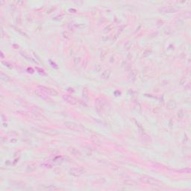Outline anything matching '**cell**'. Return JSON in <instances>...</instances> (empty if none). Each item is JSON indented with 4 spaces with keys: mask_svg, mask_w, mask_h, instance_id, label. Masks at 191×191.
Here are the masks:
<instances>
[{
    "mask_svg": "<svg viewBox=\"0 0 191 191\" xmlns=\"http://www.w3.org/2000/svg\"><path fill=\"white\" fill-rule=\"evenodd\" d=\"M140 181L143 184H146L151 186H158L160 184V181L157 180L156 178H152L149 176H143L140 178Z\"/></svg>",
    "mask_w": 191,
    "mask_h": 191,
    "instance_id": "cell-1",
    "label": "cell"
},
{
    "mask_svg": "<svg viewBox=\"0 0 191 191\" xmlns=\"http://www.w3.org/2000/svg\"><path fill=\"white\" fill-rule=\"evenodd\" d=\"M64 126L67 128L70 129L72 131H76V132H82L84 131V128L81 126L77 124V123L72 122H64Z\"/></svg>",
    "mask_w": 191,
    "mask_h": 191,
    "instance_id": "cell-2",
    "label": "cell"
},
{
    "mask_svg": "<svg viewBox=\"0 0 191 191\" xmlns=\"http://www.w3.org/2000/svg\"><path fill=\"white\" fill-rule=\"evenodd\" d=\"M37 88L39 90H40L43 93H46L50 96H58V93L54 89H52V88H49V87H45V86H42V85H39L37 86Z\"/></svg>",
    "mask_w": 191,
    "mask_h": 191,
    "instance_id": "cell-3",
    "label": "cell"
},
{
    "mask_svg": "<svg viewBox=\"0 0 191 191\" xmlns=\"http://www.w3.org/2000/svg\"><path fill=\"white\" fill-rule=\"evenodd\" d=\"M105 106V100L102 98H97L96 99L95 107L98 113H101Z\"/></svg>",
    "mask_w": 191,
    "mask_h": 191,
    "instance_id": "cell-4",
    "label": "cell"
},
{
    "mask_svg": "<svg viewBox=\"0 0 191 191\" xmlns=\"http://www.w3.org/2000/svg\"><path fill=\"white\" fill-rule=\"evenodd\" d=\"M85 172V170L82 167L72 168V169L70 170V174L71 176H75V177H79L82 176Z\"/></svg>",
    "mask_w": 191,
    "mask_h": 191,
    "instance_id": "cell-5",
    "label": "cell"
},
{
    "mask_svg": "<svg viewBox=\"0 0 191 191\" xmlns=\"http://www.w3.org/2000/svg\"><path fill=\"white\" fill-rule=\"evenodd\" d=\"M159 11L161 13H164V14H171V13H176L177 12V9L174 7L172 6H164L159 8Z\"/></svg>",
    "mask_w": 191,
    "mask_h": 191,
    "instance_id": "cell-6",
    "label": "cell"
},
{
    "mask_svg": "<svg viewBox=\"0 0 191 191\" xmlns=\"http://www.w3.org/2000/svg\"><path fill=\"white\" fill-rule=\"evenodd\" d=\"M62 98H63V99L66 102L69 103L71 105H75L78 102L77 99L75 97L72 96H71V95H64L62 96Z\"/></svg>",
    "mask_w": 191,
    "mask_h": 191,
    "instance_id": "cell-7",
    "label": "cell"
},
{
    "mask_svg": "<svg viewBox=\"0 0 191 191\" xmlns=\"http://www.w3.org/2000/svg\"><path fill=\"white\" fill-rule=\"evenodd\" d=\"M10 184H11V186L13 187H15L16 188H19V189H23L25 188V183L22 181L20 180H14V181H10Z\"/></svg>",
    "mask_w": 191,
    "mask_h": 191,
    "instance_id": "cell-8",
    "label": "cell"
},
{
    "mask_svg": "<svg viewBox=\"0 0 191 191\" xmlns=\"http://www.w3.org/2000/svg\"><path fill=\"white\" fill-rule=\"evenodd\" d=\"M35 93L37 95V96L38 97H40V98H41L42 99H43L44 101H46V102H52V100L50 99L48 96H46V94H44L43 93V92H42V91H39V90H37V91H35Z\"/></svg>",
    "mask_w": 191,
    "mask_h": 191,
    "instance_id": "cell-9",
    "label": "cell"
},
{
    "mask_svg": "<svg viewBox=\"0 0 191 191\" xmlns=\"http://www.w3.org/2000/svg\"><path fill=\"white\" fill-rule=\"evenodd\" d=\"M111 74V70H105V71L102 72V75H101V78H102V79H105V80H107V79H108V78H110Z\"/></svg>",
    "mask_w": 191,
    "mask_h": 191,
    "instance_id": "cell-10",
    "label": "cell"
},
{
    "mask_svg": "<svg viewBox=\"0 0 191 191\" xmlns=\"http://www.w3.org/2000/svg\"><path fill=\"white\" fill-rule=\"evenodd\" d=\"M136 78H137V75H136V72L131 70L130 71V72L128 73V80L130 81L131 82H134V81L136 80Z\"/></svg>",
    "mask_w": 191,
    "mask_h": 191,
    "instance_id": "cell-11",
    "label": "cell"
},
{
    "mask_svg": "<svg viewBox=\"0 0 191 191\" xmlns=\"http://www.w3.org/2000/svg\"><path fill=\"white\" fill-rule=\"evenodd\" d=\"M69 151H70V153L73 155V156H75V157H76V158H79V157L81 156V153H80V151H78L76 149H75V148H70L69 149Z\"/></svg>",
    "mask_w": 191,
    "mask_h": 191,
    "instance_id": "cell-12",
    "label": "cell"
},
{
    "mask_svg": "<svg viewBox=\"0 0 191 191\" xmlns=\"http://www.w3.org/2000/svg\"><path fill=\"white\" fill-rule=\"evenodd\" d=\"M33 117L35 118V119L37 120H43L45 119V116L42 114L38 113V112H34V113H33Z\"/></svg>",
    "mask_w": 191,
    "mask_h": 191,
    "instance_id": "cell-13",
    "label": "cell"
},
{
    "mask_svg": "<svg viewBox=\"0 0 191 191\" xmlns=\"http://www.w3.org/2000/svg\"><path fill=\"white\" fill-rule=\"evenodd\" d=\"M124 184L126 186H128V187H136L137 186V183L134 181H131V180H125L123 181Z\"/></svg>",
    "mask_w": 191,
    "mask_h": 191,
    "instance_id": "cell-14",
    "label": "cell"
},
{
    "mask_svg": "<svg viewBox=\"0 0 191 191\" xmlns=\"http://www.w3.org/2000/svg\"><path fill=\"white\" fill-rule=\"evenodd\" d=\"M37 170V166L35 164H29L26 167V172H35Z\"/></svg>",
    "mask_w": 191,
    "mask_h": 191,
    "instance_id": "cell-15",
    "label": "cell"
},
{
    "mask_svg": "<svg viewBox=\"0 0 191 191\" xmlns=\"http://www.w3.org/2000/svg\"><path fill=\"white\" fill-rule=\"evenodd\" d=\"M0 78H1V79L5 82H8V81H10L9 76L7 75L6 74H5L4 72H1V73H0Z\"/></svg>",
    "mask_w": 191,
    "mask_h": 191,
    "instance_id": "cell-16",
    "label": "cell"
},
{
    "mask_svg": "<svg viewBox=\"0 0 191 191\" xmlns=\"http://www.w3.org/2000/svg\"><path fill=\"white\" fill-rule=\"evenodd\" d=\"M176 106V102L174 100H170L167 103V108L169 109H173L175 108Z\"/></svg>",
    "mask_w": 191,
    "mask_h": 191,
    "instance_id": "cell-17",
    "label": "cell"
},
{
    "mask_svg": "<svg viewBox=\"0 0 191 191\" xmlns=\"http://www.w3.org/2000/svg\"><path fill=\"white\" fill-rule=\"evenodd\" d=\"M82 96H83L84 99H86V100H88V99H89V93H88V90H87V88H84L83 89Z\"/></svg>",
    "mask_w": 191,
    "mask_h": 191,
    "instance_id": "cell-18",
    "label": "cell"
},
{
    "mask_svg": "<svg viewBox=\"0 0 191 191\" xmlns=\"http://www.w3.org/2000/svg\"><path fill=\"white\" fill-rule=\"evenodd\" d=\"M45 190H60L59 187H56L55 185H48L46 187H44Z\"/></svg>",
    "mask_w": 191,
    "mask_h": 191,
    "instance_id": "cell-19",
    "label": "cell"
},
{
    "mask_svg": "<svg viewBox=\"0 0 191 191\" xmlns=\"http://www.w3.org/2000/svg\"><path fill=\"white\" fill-rule=\"evenodd\" d=\"M107 56V50L103 49L102 51H101V54H100V57L102 60H104Z\"/></svg>",
    "mask_w": 191,
    "mask_h": 191,
    "instance_id": "cell-20",
    "label": "cell"
},
{
    "mask_svg": "<svg viewBox=\"0 0 191 191\" xmlns=\"http://www.w3.org/2000/svg\"><path fill=\"white\" fill-rule=\"evenodd\" d=\"M63 36L66 39H70V34L68 33L67 31H64V32H63Z\"/></svg>",
    "mask_w": 191,
    "mask_h": 191,
    "instance_id": "cell-21",
    "label": "cell"
},
{
    "mask_svg": "<svg viewBox=\"0 0 191 191\" xmlns=\"http://www.w3.org/2000/svg\"><path fill=\"white\" fill-rule=\"evenodd\" d=\"M36 69H37V70L38 71V72H39V73H40V75H46V72H44L43 70H42V69H40V68H39V67H36Z\"/></svg>",
    "mask_w": 191,
    "mask_h": 191,
    "instance_id": "cell-22",
    "label": "cell"
},
{
    "mask_svg": "<svg viewBox=\"0 0 191 191\" xmlns=\"http://www.w3.org/2000/svg\"><path fill=\"white\" fill-rule=\"evenodd\" d=\"M150 53H151V50H149V49H146V51L143 52V57H146V56H148L149 55H150Z\"/></svg>",
    "mask_w": 191,
    "mask_h": 191,
    "instance_id": "cell-23",
    "label": "cell"
},
{
    "mask_svg": "<svg viewBox=\"0 0 191 191\" xmlns=\"http://www.w3.org/2000/svg\"><path fill=\"white\" fill-rule=\"evenodd\" d=\"M178 172H185V173H190V169H186V170H178Z\"/></svg>",
    "mask_w": 191,
    "mask_h": 191,
    "instance_id": "cell-24",
    "label": "cell"
},
{
    "mask_svg": "<svg viewBox=\"0 0 191 191\" xmlns=\"http://www.w3.org/2000/svg\"><path fill=\"white\" fill-rule=\"evenodd\" d=\"M80 61H81V59H80V58H74V63H75V64H79Z\"/></svg>",
    "mask_w": 191,
    "mask_h": 191,
    "instance_id": "cell-25",
    "label": "cell"
},
{
    "mask_svg": "<svg viewBox=\"0 0 191 191\" xmlns=\"http://www.w3.org/2000/svg\"><path fill=\"white\" fill-rule=\"evenodd\" d=\"M2 63H3L5 66H7L8 67V68H10V69H11V68H12V67H13L12 65H11L10 64H9L8 62H5V61H3Z\"/></svg>",
    "mask_w": 191,
    "mask_h": 191,
    "instance_id": "cell-26",
    "label": "cell"
},
{
    "mask_svg": "<svg viewBox=\"0 0 191 191\" xmlns=\"http://www.w3.org/2000/svg\"><path fill=\"white\" fill-rule=\"evenodd\" d=\"M178 116L180 117V118H181V117H183L184 116V114H183V111L182 110H180L178 111Z\"/></svg>",
    "mask_w": 191,
    "mask_h": 191,
    "instance_id": "cell-27",
    "label": "cell"
},
{
    "mask_svg": "<svg viewBox=\"0 0 191 191\" xmlns=\"http://www.w3.org/2000/svg\"><path fill=\"white\" fill-rule=\"evenodd\" d=\"M27 70H28V72H29V73H34V70L31 68H28Z\"/></svg>",
    "mask_w": 191,
    "mask_h": 191,
    "instance_id": "cell-28",
    "label": "cell"
},
{
    "mask_svg": "<svg viewBox=\"0 0 191 191\" xmlns=\"http://www.w3.org/2000/svg\"><path fill=\"white\" fill-rule=\"evenodd\" d=\"M16 29V31H19V32H20V34H22V35H25V33H23V32H22V31H20V29Z\"/></svg>",
    "mask_w": 191,
    "mask_h": 191,
    "instance_id": "cell-29",
    "label": "cell"
},
{
    "mask_svg": "<svg viewBox=\"0 0 191 191\" xmlns=\"http://www.w3.org/2000/svg\"><path fill=\"white\" fill-rule=\"evenodd\" d=\"M1 55H2V58H4V55H3V53H2V52H1Z\"/></svg>",
    "mask_w": 191,
    "mask_h": 191,
    "instance_id": "cell-30",
    "label": "cell"
}]
</instances>
